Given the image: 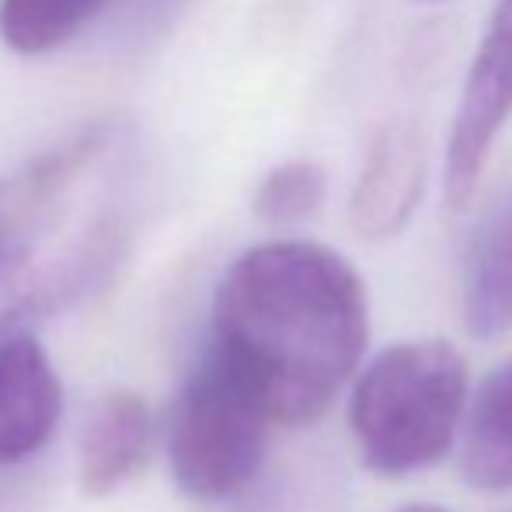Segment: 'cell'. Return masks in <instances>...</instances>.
Listing matches in <instances>:
<instances>
[{"label": "cell", "mask_w": 512, "mask_h": 512, "mask_svg": "<svg viewBox=\"0 0 512 512\" xmlns=\"http://www.w3.org/2000/svg\"><path fill=\"white\" fill-rule=\"evenodd\" d=\"M370 342L356 265L317 241H265L213 293L209 349L255 391L272 425H310L345 391Z\"/></svg>", "instance_id": "cell-1"}, {"label": "cell", "mask_w": 512, "mask_h": 512, "mask_svg": "<svg viewBox=\"0 0 512 512\" xmlns=\"http://www.w3.org/2000/svg\"><path fill=\"white\" fill-rule=\"evenodd\" d=\"M140 189V136L119 119L0 175V338L102 290L133 241Z\"/></svg>", "instance_id": "cell-2"}, {"label": "cell", "mask_w": 512, "mask_h": 512, "mask_svg": "<svg viewBox=\"0 0 512 512\" xmlns=\"http://www.w3.org/2000/svg\"><path fill=\"white\" fill-rule=\"evenodd\" d=\"M467 408V363L443 338L387 345L359 370L349 429L366 471L405 478L457 446Z\"/></svg>", "instance_id": "cell-3"}, {"label": "cell", "mask_w": 512, "mask_h": 512, "mask_svg": "<svg viewBox=\"0 0 512 512\" xmlns=\"http://www.w3.org/2000/svg\"><path fill=\"white\" fill-rule=\"evenodd\" d=\"M272 418L248 384L206 349L168 422V467L192 502H223L255 481Z\"/></svg>", "instance_id": "cell-4"}, {"label": "cell", "mask_w": 512, "mask_h": 512, "mask_svg": "<svg viewBox=\"0 0 512 512\" xmlns=\"http://www.w3.org/2000/svg\"><path fill=\"white\" fill-rule=\"evenodd\" d=\"M512 119V0H499L467 70L464 95L446 140L443 192L453 209H464L481 185L495 143Z\"/></svg>", "instance_id": "cell-5"}, {"label": "cell", "mask_w": 512, "mask_h": 512, "mask_svg": "<svg viewBox=\"0 0 512 512\" xmlns=\"http://www.w3.org/2000/svg\"><path fill=\"white\" fill-rule=\"evenodd\" d=\"M429 178V140L411 119H394L373 133L352 189L349 220L366 241H391L411 223Z\"/></svg>", "instance_id": "cell-6"}, {"label": "cell", "mask_w": 512, "mask_h": 512, "mask_svg": "<svg viewBox=\"0 0 512 512\" xmlns=\"http://www.w3.org/2000/svg\"><path fill=\"white\" fill-rule=\"evenodd\" d=\"M63 411V387L32 335L0 338V467L21 464L49 443Z\"/></svg>", "instance_id": "cell-7"}, {"label": "cell", "mask_w": 512, "mask_h": 512, "mask_svg": "<svg viewBox=\"0 0 512 512\" xmlns=\"http://www.w3.org/2000/svg\"><path fill=\"white\" fill-rule=\"evenodd\" d=\"M150 408L129 387H112L91 405L77 446V481L91 499H105L122 488L150 450Z\"/></svg>", "instance_id": "cell-8"}, {"label": "cell", "mask_w": 512, "mask_h": 512, "mask_svg": "<svg viewBox=\"0 0 512 512\" xmlns=\"http://www.w3.org/2000/svg\"><path fill=\"white\" fill-rule=\"evenodd\" d=\"M460 432V478L478 492H512V356L478 384Z\"/></svg>", "instance_id": "cell-9"}, {"label": "cell", "mask_w": 512, "mask_h": 512, "mask_svg": "<svg viewBox=\"0 0 512 512\" xmlns=\"http://www.w3.org/2000/svg\"><path fill=\"white\" fill-rule=\"evenodd\" d=\"M464 324L474 338H502L512 331V199L478 227L464 265L460 293Z\"/></svg>", "instance_id": "cell-10"}, {"label": "cell", "mask_w": 512, "mask_h": 512, "mask_svg": "<svg viewBox=\"0 0 512 512\" xmlns=\"http://www.w3.org/2000/svg\"><path fill=\"white\" fill-rule=\"evenodd\" d=\"M108 0H0V39L21 56H42L84 32Z\"/></svg>", "instance_id": "cell-11"}, {"label": "cell", "mask_w": 512, "mask_h": 512, "mask_svg": "<svg viewBox=\"0 0 512 512\" xmlns=\"http://www.w3.org/2000/svg\"><path fill=\"white\" fill-rule=\"evenodd\" d=\"M328 175L314 161L276 164L255 189V216L272 227H297L321 209Z\"/></svg>", "instance_id": "cell-12"}, {"label": "cell", "mask_w": 512, "mask_h": 512, "mask_svg": "<svg viewBox=\"0 0 512 512\" xmlns=\"http://www.w3.org/2000/svg\"><path fill=\"white\" fill-rule=\"evenodd\" d=\"M398 512H446V509H439V506H425V502H415V506H401Z\"/></svg>", "instance_id": "cell-13"}]
</instances>
